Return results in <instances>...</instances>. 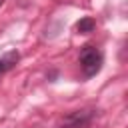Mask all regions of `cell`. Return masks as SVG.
<instances>
[{"mask_svg":"<svg viewBox=\"0 0 128 128\" xmlns=\"http://www.w3.org/2000/svg\"><path fill=\"white\" fill-rule=\"evenodd\" d=\"M94 112H96V110H92V108L74 110V112L66 114V116L56 124V128H82V126H86V124L92 120Z\"/></svg>","mask_w":128,"mask_h":128,"instance_id":"obj_2","label":"cell"},{"mask_svg":"<svg viewBox=\"0 0 128 128\" xmlns=\"http://www.w3.org/2000/svg\"><path fill=\"white\" fill-rule=\"evenodd\" d=\"M18 58H20V54H18L16 50H12V52L4 54V56L0 58V74H4L6 70H10V68L18 62Z\"/></svg>","mask_w":128,"mask_h":128,"instance_id":"obj_3","label":"cell"},{"mask_svg":"<svg viewBox=\"0 0 128 128\" xmlns=\"http://www.w3.org/2000/svg\"><path fill=\"white\" fill-rule=\"evenodd\" d=\"M80 66L86 76H94L102 68V52L94 46H84L80 50Z\"/></svg>","mask_w":128,"mask_h":128,"instance_id":"obj_1","label":"cell"},{"mask_svg":"<svg viewBox=\"0 0 128 128\" xmlns=\"http://www.w3.org/2000/svg\"><path fill=\"white\" fill-rule=\"evenodd\" d=\"M2 4H4V0H0V6H2Z\"/></svg>","mask_w":128,"mask_h":128,"instance_id":"obj_6","label":"cell"},{"mask_svg":"<svg viewBox=\"0 0 128 128\" xmlns=\"http://www.w3.org/2000/svg\"><path fill=\"white\" fill-rule=\"evenodd\" d=\"M94 28H96V22H94L92 18H80V20L76 22V30H78L80 34H90Z\"/></svg>","mask_w":128,"mask_h":128,"instance_id":"obj_4","label":"cell"},{"mask_svg":"<svg viewBox=\"0 0 128 128\" xmlns=\"http://www.w3.org/2000/svg\"><path fill=\"white\" fill-rule=\"evenodd\" d=\"M0 128H16V124H14L12 120H4V122L0 124Z\"/></svg>","mask_w":128,"mask_h":128,"instance_id":"obj_5","label":"cell"}]
</instances>
